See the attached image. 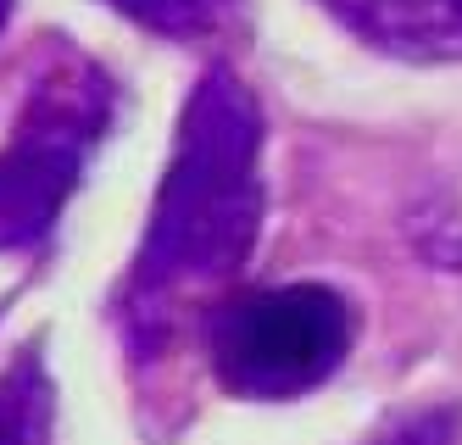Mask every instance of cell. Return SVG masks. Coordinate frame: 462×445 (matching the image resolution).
Returning <instances> with one entry per match:
<instances>
[{"mask_svg": "<svg viewBox=\"0 0 462 445\" xmlns=\"http://www.w3.org/2000/svg\"><path fill=\"white\" fill-rule=\"evenodd\" d=\"M262 207V107L228 67H212L184 100L168 179L123 284V329L140 351L251 262Z\"/></svg>", "mask_w": 462, "mask_h": 445, "instance_id": "cell-1", "label": "cell"}, {"mask_svg": "<svg viewBox=\"0 0 462 445\" xmlns=\"http://www.w3.org/2000/svg\"><path fill=\"white\" fill-rule=\"evenodd\" d=\"M112 112L117 89L89 56L61 45L40 67L6 145H0V256L34 251L40 239H51L95 145L106 140Z\"/></svg>", "mask_w": 462, "mask_h": 445, "instance_id": "cell-2", "label": "cell"}, {"mask_svg": "<svg viewBox=\"0 0 462 445\" xmlns=\"http://www.w3.org/2000/svg\"><path fill=\"white\" fill-rule=\"evenodd\" d=\"M351 301L328 284H273L223 301L207 329L212 373L245 401H295L351 351Z\"/></svg>", "mask_w": 462, "mask_h": 445, "instance_id": "cell-3", "label": "cell"}, {"mask_svg": "<svg viewBox=\"0 0 462 445\" xmlns=\"http://www.w3.org/2000/svg\"><path fill=\"white\" fill-rule=\"evenodd\" d=\"M362 45L402 61H462V0H323Z\"/></svg>", "mask_w": 462, "mask_h": 445, "instance_id": "cell-4", "label": "cell"}, {"mask_svg": "<svg viewBox=\"0 0 462 445\" xmlns=\"http://www.w3.org/2000/svg\"><path fill=\"white\" fill-rule=\"evenodd\" d=\"M45 429H51V379L28 351L0 379V445H40Z\"/></svg>", "mask_w": 462, "mask_h": 445, "instance_id": "cell-5", "label": "cell"}, {"mask_svg": "<svg viewBox=\"0 0 462 445\" xmlns=\"http://www.w3.org/2000/svg\"><path fill=\"white\" fill-rule=\"evenodd\" d=\"M112 12L134 17L151 33H168V40H195V33L223 28V17L235 12V0H106Z\"/></svg>", "mask_w": 462, "mask_h": 445, "instance_id": "cell-6", "label": "cell"}, {"mask_svg": "<svg viewBox=\"0 0 462 445\" xmlns=\"http://www.w3.org/2000/svg\"><path fill=\"white\" fill-rule=\"evenodd\" d=\"M374 445H462V429H457V413H423L402 429H390Z\"/></svg>", "mask_w": 462, "mask_h": 445, "instance_id": "cell-7", "label": "cell"}, {"mask_svg": "<svg viewBox=\"0 0 462 445\" xmlns=\"http://www.w3.org/2000/svg\"><path fill=\"white\" fill-rule=\"evenodd\" d=\"M6 17H12V0H0V28H6Z\"/></svg>", "mask_w": 462, "mask_h": 445, "instance_id": "cell-8", "label": "cell"}]
</instances>
